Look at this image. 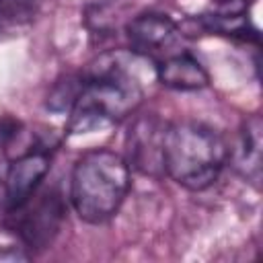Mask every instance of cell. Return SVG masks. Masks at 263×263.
Segmentation results:
<instances>
[{"instance_id":"obj_1","label":"cell","mask_w":263,"mask_h":263,"mask_svg":"<svg viewBox=\"0 0 263 263\" xmlns=\"http://www.w3.org/2000/svg\"><path fill=\"white\" fill-rule=\"evenodd\" d=\"M132 187V166L115 150L84 152L70 175V203L80 220L103 224L123 205Z\"/></svg>"},{"instance_id":"obj_2","label":"cell","mask_w":263,"mask_h":263,"mask_svg":"<svg viewBox=\"0 0 263 263\" xmlns=\"http://www.w3.org/2000/svg\"><path fill=\"white\" fill-rule=\"evenodd\" d=\"M164 175L189 191L216 183L228 162L226 140L201 121H181L166 127L162 148Z\"/></svg>"},{"instance_id":"obj_3","label":"cell","mask_w":263,"mask_h":263,"mask_svg":"<svg viewBox=\"0 0 263 263\" xmlns=\"http://www.w3.org/2000/svg\"><path fill=\"white\" fill-rule=\"evenodd\" d=\"M142 97V86L123 68L115 64L99 66L80 76V88L68 109V132L88 134L117 123L140 107Z\"/></svg>"},{"instance_id":"obj_4","label":"cell","mask_w":263,"mask_h":263,"mask_svg":"<svg viewBox=\"0 0 263 263\" xmlns=\"http://www.w3.org/2000/svg\"><path fill=\"white\" fill-rule=\"evenodd\" d=\"M66 199L55 187L37 189L23 203L6 210L4 226L29 253L49 249L66 220Z\"/></svg>"},{"instance_id":"obj_5","label":"cell","mask_w":263,"mask_h":263,"mask_svg":"<svg viewBox=\"0 0 263 263\" xmlns=\"http://www.w3.org/2000/svg\"><path fill=\"white\" fill-rule=\"evenodd\" d=\"M53 146H55V142H51V138L49 140L35 138L33 146H29L27 150L12 156L6 173L2 175L4 197H6L4 210H10V208L23 203L27 197H31L41 187V183L51 166Z\"/></svg>"},{"instance_id":"obj_6","label":"cell","mask_w":263,"mask_h":263,"mask_svg":"<svg viewBox=\"0 0 263 263\" xmlns=\"http://www.w3.org/2000/svg\"><path fill=\"white\" fill-rule=\"evenodd\" d=\"M168 123L156 113H146L134 119L125 136V160L142 175L160 179L164 177L162 148Z\"/></svg>"},{"instance_id":"obj_7","label":"cell","mask_w":263,"mask_h":263,"mask_svg":"<svg viewBox=\"0 0 263 263\" xmlns=\"http://www.w3.org/2000/svg\"><path fill=\"white\" fill-rule=\"evenodd\" d=\"M125 37L134 53L158 62L175 53L173 47L181 37V29L168 14L142 12L125 25Z\"/></svg>"},{"instance_id":"obj_8","label":"cell","mask_w":263,"mask_h":263,"mask_svg":"<svg viewBox=\"0 0 263 263\" xmlns=\"http://www.w3.org/2000/svg\"><path fill=\"white\" fill-rule=\"evenodd\" d=\"M228 162L232 168L251 185L259 187L261 181V117H247L234 140V146L228 148Z\"/></svg>"},{"instance_id":"obj_9","label":"cell","mask_w":263,"mask_h":263,"mask_svg":"<svg viewBox=\"0 0 263 263\" xmlns=\"http://www.w3.org/2000/svg\"><path fill=\"white\" fill-rule=\"evenodd\" d=\"M156 78L162 86L181 92L201 90L210 84V74L189 51H175L156 62Z\"/></svg>"},{"instance_id":"obj_10","label":"cell","mask_w":263,"mask_h":263,"mask_svg":"<svg viewBox=\"0 0 263 263\" xmlns=\"http://www.w3.org/2000/svg\"><path fill=\"white\" fill-rule=\"evenodd\" d=\"M23 134V123L12 117V115H2L0 117V150L8 152V148H12L18 138Z\"/></svg>"},{"instance_id":"obj_11","label":"cell","mask_w":263,"mask_h":263,"mask_svg":"<svg viewBox=\"0 0 263 263\" xmlns=\"http://www.w3.org/2000/svg\"><path fill=\"white\" fill-rule=\"evenodd\" d=\"M37 0H0V21H18L21 16H29Z\"/></svg>"}]
</instances>
